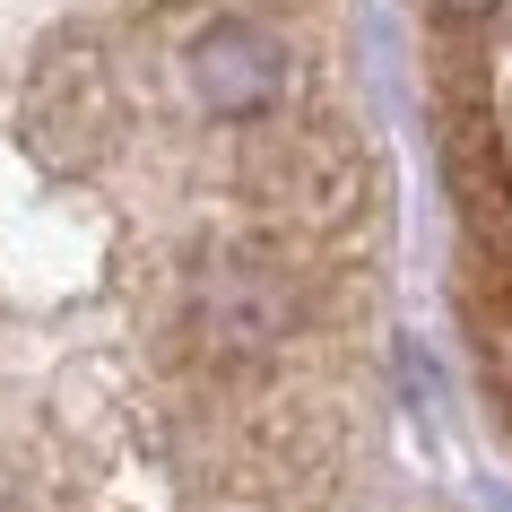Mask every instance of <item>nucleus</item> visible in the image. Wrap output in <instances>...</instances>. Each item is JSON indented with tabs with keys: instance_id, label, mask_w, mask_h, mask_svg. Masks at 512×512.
<instances>
[{
	"instance_id": "5",
	"label": "nucleus",
	"mask_w": 512,
	"mask_h": 512,
	"mask_svg": "<svg viewBox=\"0 0 512 512\" xmlns=\"http://www.w3.org/2000/svg\"><path fill=\"white\" fill-rule=\"evenodd\" d=\"M252 486L270 495H313V486L339 478V452H348V426L330 400H304V391H278V400H252L243 408V434H235Z\"/></svg>"
},
{
	"instance_id": "4",
	"label": "nucleus",
	"mask_w": 512,
	"mask_h": 512,
	"mask_svg": "<svg viewBox=\"0 0 512 512\" xmlns=\"http://www.w3.org/2000/svg\"><path fill=\"white\" fill-rule=\"evenodd\" d=\"M183 70H191L200 113H217V122H270L287 105V87H296L287 35L261 27V18H217V27H200Z\"/></svg>"
},
{
	"instance_id": "6",
	"label": "nucleus",
	"mask_w": 512,
	"mask_h": 512,
	"mask_svg": "<svg viewBox=\"0 0 512 512\" xmlns=\"http://www.w3.org/2000/svg\"><path fill=\"white\" fill-rule=\"evenodd\" d=\"M434 9H443L452 27H478V18H486V9H495V0H434Z\"/></svg>"
},
{
	"instance_id": "1",
	"label": "nucleus",
	"mask_w": 512,
	"mask_h": 512,
	"mask_svg": "<svg viewBox=\"0 0 512 512\" xmlns=\"http://www.w3.org/2000/svg\"><path fill=\"white\" fill-rule=\"evenodd\" d=\"M304 313H313V278L296 270V252L278 235H243V243H209L191 261L183 287V339L200 365L217 374H261L270 356L296 348Z\"/></svg>"
},
{
	"instance_id": "3",
	"label": "nucleus",
	"mask_w": 512,
	"mask_h": 512,
	"mask_svg": "<svg viewBox=\"0 0 512 512\" xmlns=\"http://www.w3.org/2000/svg\"><path fill=\"white\" fill-rule=\"evenodd\" d=\"M113 131H122V105H113V70L96 53H53L27 79V105H18V139L44 174H87V165L113 157Z\"/></svg>"
},
{
	"instance_id": "2",
	"label": "nucleus",
	"mask_w": 512,
	"mask_h": 512,
	"mask_svg": "<svg viewBox=\"0 0 512 512\" xmlns=\"http://www.w3.org/2000/svg\"><path fill=\"white\" fill-rule=\"evenodd\" d=\"M243 183H252V209L270 217L278 243H313V235H339V226L365 217L374 165H365L348 122H278L252 148Z\"/></svg>"
}]
</instances>
